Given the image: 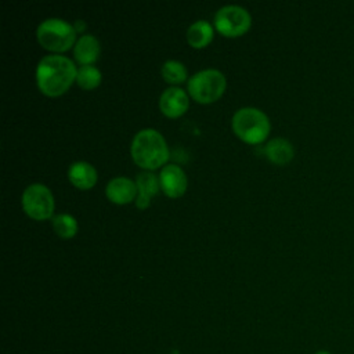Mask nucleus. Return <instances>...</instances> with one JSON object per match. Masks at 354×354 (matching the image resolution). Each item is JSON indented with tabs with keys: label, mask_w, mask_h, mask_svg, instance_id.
Returning a JSON list of instances; mask_svg holds the SVG:
<instances>
[{
	"label": "nucleus",
	"mask_w": 354,
	"mask_h": 354,
	"mask_svg": "<svg viewBox=\"0 0 354 354\" xmlns=\"http://www.w3.org/2000/svg\"><path fill=\"white\" fill-rule=\"evenodd\" d=\"M130 153L134 163L155 170L169 159V148L163 136L155 129H142L131 140Z\"/></svg>",
	"instance_id": "f03ea898"
},
{
	"label": "nucleus",
	"mask_w": 354,
	"mask_h": 354,
	"mask_svg": "<svg viewBox=\"0 0 354 354\" xmlns=\"http://www.w3.org/2000/svg\"><path fill=\"white\" fill-rule=\"evenodd\" d=\"M264 152L270 162L279 165V166L289 163L295 156L293 145L290 144L289 140L282 138V137H275V138L270 140L266 144Z\"/></svg>",
	"instance_id": "4468645a"
},
{
	"label": "nucleus",
	"mask_w": 354,
	"mask_h": 354,
	"mask_svg": "<svg viewBox=\"0 0 354 354\" xmlns=\"http://www.w3.org/2000/svg\"><path fill=\"white\" fill-rule=\"evenodd\" d=\"M73 29L76 33H82L86 30V22L83 19H76L73 22Z\"/></svg>",
	"instance_id": "6ab92c4d"
},
{
	"label": "nucleus",
	"mask_w": 354,
	"mask_h": 354,
	"mask_svg": "<svg viewBox=\"0 0 354 354\" xmlns=\"http://www.w3.org/2000/svg\"><path fill=\"white\" fill-rule=\"evenodd\" d=\"M101 53L100 41L93 35H82L75 46H73V55L75 59L80 65H93L98 59V55Z\"/></svg>",
	"instance_id": "ddd939ff"
},
{
	"label": "nucleus",
	"mask_w": 354,
	"mask_h": 354,
	"mask_svg": "<svg viewBox=\"0 0 354 354\" xmlns=\"http://www.w3.org/2000/svg\"><path fill=\"white\" fill-rule=\"evenodd\" d=\"M21 203L25 213L33 220L53 218L54 198L51 191L40 183L28 185L21 196Z\"/></svg>",
	"instance_id": "423d86ee"
},
{
	"label": "nucleus",
	"mask_w": 354,
	"mask_h": 354,
	"mask_svg": "<svg viewBox=\"0 0 354 354\" xmlns=\"http://www.w3.org/2000/svg\"><path fill=\"white\" fill-rule=\"evenodd\" d=\"M189 106L188 94L176 86L166 88L159 97V108L167 118L181 116Z\"/></svg>",
	"instance_id": "6e6552de"
},
{
	"label": "nucleus",
	"mask_w": 354,
	"mask_h": 354,
	"mask_svg": "<svg viewBox=\"0 0 354 354\" xmlns=\"http://www.w3.org/2000/svg\"><path fill=\"white\" fill-rule=\"evenodd\" d=\"M36 37L41 47L54 53L66 51L76 43L73 25L59 18L41 21L36 29Z\"/></svg>",
	"instance_id": "20e7f679"
},
{
	"label": "nucleus",
	"mask_w": 354,
	"mask_h": 354,
	"mask_svg": "<svg viewBox=\"0 0 354 354\" xmlns=\"http://www.w3.org/2000/svg\"><path fill=\"white\" fill-rule=\"evenodd\" d=\"M51 224L55 234L64 239H69L77 232V221L73 216L68 213H59L53 216Z\"/></svg>",
	"instance_id": "dca6fc26"
},
{
	"label": "nucleus",
	"mask_w": 354,
	"mask_h": 354,
	"mask_svg": "<svg viewBox=\"0 0 354 354\" xmlns=\"http://www.w3.org/2000/svg\"><path fill=\"white\" fill-rule=\"evenodd\" d=\"M225 86V76L218 69H203L188 79V93L199 104L217 101L223 95Z\"/></svg>",
	"instance_id": "39448f33"
},
{
	"label": "nucleus",
	"mask_w": 354,
	"mask_h": 354,
	"mask_svg": "<svg viewBox=\"0 0 354 354\" xmlns=\"http://www.w3.org/2000/svg\"><path fill=\"white\" fill-rule=\"evenodd\" d=\"M137 184V198H136V206L138 209H147L151 203V196L156 195L160 189V181L159 176H155L151 171H142L138 173L136 177Z\"/></svg>",
	"instance_id": "9b49d317"
},
{
	"label": "nucleus",
	"mask_w": 354,
	"mask_h": 354,
	"mask_svg": "<svg viewBox=\"0 0 354 354\" xmlns=\"http://www.w3.org/2000/svg\"><path fill=\"white\" fill-rule=\"evenodd\" d=\"M162 191L169 198H178L187 189V176L177 165H166L159 173Z\"/></svg>",
	"instance_id": "1a4fd4ad"
},
{
	"label": "nucleus",
	"mask_w": 354,
	"mask_h": 354,
	"mask_svg": "<svg viewBox=\"0 0 354 354\" xmlns=\"http://www.w3.org/2000/svg\"><path fill=\"white\" fill-rule=\"evenodd\" d=\"M76 73L77 69L68 57L50 54L43 57L36 66V83L43 94L57 97L71 87L76 80Z\"/></svg>",
	"instance_id": "f257e3e1"
},
{
	"label": "nucleus",
	"mask_w": 354,
	"mask_h": 354,
	"mask_svg": "<svg viewBox=\"0 0 354 354\" xmlns=\"http://www.w3.org/2000/svg\"><path fill=\"white\" fill-rule=\"evenodd\" d=\"M314 354H332V353L328 351V350H318V351H315Z\"/></svg>",
	"instance_id": "aec40b11"
},
{
	"label": "nucleus",
	"mask_w": 354,
	"mask_h": 354,
	"mask_svg": "<svg viewBox=\"0 0 354 354\" xmlns=\"http://www.w3.org/2000/svg\"><path fill=\"white\" fill-rule=\"evenodd\" d=\"M68 178L76 188L90 189L97 183V170L91 163L77 160L68 167Z\"/></svg>",
	"instance_id": "f8f14e48"
},
{
	"label": "nucleus",
	"mask_w": 354,
	"mask_h": 354,
	"mask_svg": "<svg viewBox=\"0 0 354 354\" xmlns=\"http://www.w3.org/2000/svg\"><path fill=\"white\" fill-rule=\"evenodd\" d=\"M252 18L246 8L236 4H227L214 14L216 29L227 37H238L250 28Z\"/></svg>",
	"instance_id": "0eeeda50"
},
{
	"label": "nucleus",
	"mask_w": 354,
	"mask_h": 354,
	"mask_svg": "<svg viewBox=\"0 0 354 354\" xmlns=\"http://www.w3.org/2000/svg\"><path fill=\"white\" fill-rule=\"evenodd\" d=\"M76 83L83 90H93L101 83V72L94 65H82L76 73Z\"/></svg>",
	"instance_id": "f3484780"
},
{
	"label": "nucleus",
	"mask_w": 354,
	"mask_h": 354,
	"mask_svg": "<svg viewBox=\"0 0 354 354\" xmlns=\"http://www.w3.org/2000/svg\"><path fill=\"white\" fill-rule=\"evenodd\" d=\"M213 40V26L206 19L192 22L187 29V41L194 48H203Z\"/></svg>",
	"instance_id": "2eb2a0df"
},
{
	"label": "nucleus",
	"mask_w": 354,
	"mask_h": 354,
	"mask_svg": "<svg viewBox=\"0 0 354 354\" xmlns=\"http://www.w3.org/2000/svg\"><path fill=\"white\" fill-rule=\"evenodd\" d=\"M234 133L248 144L263 142L270 133V119L259 108L245 106L235 111L231 119Z\"/></svg>",
	"instance_id": "7ed1b4c3"
},
{
	"label": "nucleus",
	"mask_w": 354,
	"mask_h": 354,
	"mask_svg": "<svg viewBox=\"0 0 354 354\" xmlns=\"http://www.w3.org/2000/svg\"><path fill=\"white\" fill-rule=\"evenodd\" d=\"M162 76L165 82L171 84H180L187 79V69L184 64L177 59H167L162 65Z\"/></svg>",
	"instance_id": "a211bd4d"
},
{
	"label": "nucleus",
	"mask_w": 354,
	"mask_h": 354,
	"mask_svg": "<svg viewBox=\"0 0 354 354\" xmlns=\"http://www.w3.org/2000/svg\"><path fill=\"white\" fill-rule=\"evenodd\" d=\"M105 194L111 202L118 205H126L137 198L138 189L136 181L119 176L108 181L105 187Z\"/></svg>",
	"instance_id": "9d476101"
}]
</instances>
